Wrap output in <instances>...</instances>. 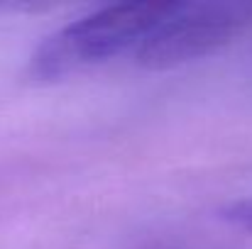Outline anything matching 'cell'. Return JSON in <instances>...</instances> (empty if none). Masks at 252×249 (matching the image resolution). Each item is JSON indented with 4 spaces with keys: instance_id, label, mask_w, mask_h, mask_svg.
Masks as SVG:
<instances>
[{
    "instance_id": "6da1fadb",
    "label": "cell",
    "mask_w": 252,
    "mask_h": 249,
    "mask_svg": "<svg viewBox=\"0 0 252 249\" xmlns=\"http://www.w3.org/2000/svg\"><path fill=\"white\" fill-rule=\"evenodd\" d=\"M174 2H115L59 27L37 44L27 74L34 81H62L140 47L171 12Z\"/></svg>"
},
{
    "instance_id": "7a4b0ae2",
    "label": "cell",
    "mask_w": 252,
    "mask_h": 249,
    "mask_svg": "<svg viewBox=\"0 0 252 249\" xmlns=\"http://www.w3.org/2000/svg\"><path fill=\"white\" fill-rule=\"evenodd\" d=\"M252 7L238 2H174L171 12L137 47L147 71H171L230 44L250 22Z\"/></svg>"
},
{
    "instance_id": "3957f363",
    "label": "cell",
    "mask_w": 252,
    "mask_h": 249,
    "mask_svg": "<svg viewBox=\"0 0 252 249\" xmlns=\"http://www.w3.org/2000/svg\"><path fill=\"white\" fill-rule=\"evenodd\" d=\"M220 218L235 227V230H243V232H250L252 235V195L250 198H243V200H235L230 205H225L220 210Z\"/></svg>"
}]
</instances>
